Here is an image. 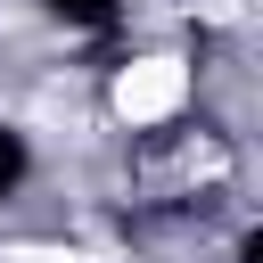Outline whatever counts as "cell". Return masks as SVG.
<instances>
[{
	"instance_id": "cell-1",
	"label": "cell",
	"mask_w": 263,
	"mask_h": 263,
	"mask_svg": "<svg viewBox=\"0 0 263 263\" xmlns=\"http://www.w3.org/2000/svg\"><path fill=\"white\" fill-rule=\"evenodd\" d=\"M181 99H189V66L181 58H132L115 74V115L123 123H164Z\"/></svg>"
},
{
	"instance_id": "cell-2",
	"label": "cell",
	"mask_w": 263,
	"mask_h": 263,
	"mask_svg": "<svg viewBox=\"0 0 263 263\" xmlns=\"http://www.w3.org/2000/svg\"><path fill=\"white\" fill-rule=\"evenodd\" d=\"M8 263H90V255H74V247H16Z\"/></svg>"
}]
</instances>
